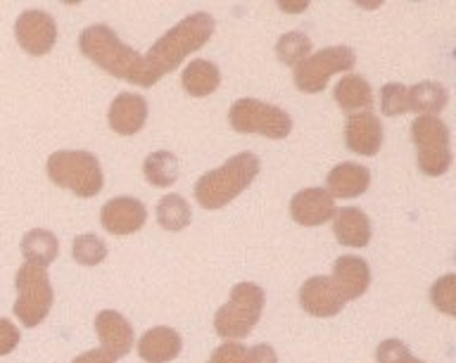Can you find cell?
<instances>
[{"mask_svg":"<svg viewBox=\"0 0 456 363\" xmlns=\"http://www.w3.org/2000/svg\"><path fill=\"white\" fill-rule=\"evenodd\" d=\"M214 36V17L207 12H192L171 27L159 41L148 50V55L141 57V77L138 85L150 88L155 85L164 74L176 69L185 57L195 50L205 48Z\"/></svg>","mask_w":456,"mask_h":363,"instance_id":"6da1fadb","label":"cell"},{"mask_svg":"<svg viewBox=\"0 0 456 363\" xmlns=\"http://www.w3.org/2000/svg\"><path fill=\"white\" fill-rule=\"evenodd\" d=\"M259 169H262V162L252 152H240V155L231 157L219 169L207 171L205 176L198 178V183H195L198 205L209 212L226 206L240 192L248 190L252 181L259 176Z\"/></svg>","mask_w":456,"mask_h":363,"instance_id":"7a4b0ae2","label":"cell"},{"mask_svg":"<svg viewBox=\"0 0 456 363\" xmlns=\"http://www.w3.org/2000/svg\"><path fill=\"white\" fill-rule=\"evenodd\" d=\"M78 48L91 62L98 64L100 69H105L114 78L138 85L141 55L121 41L107 24H93L84 28V34L78 38Z\"/></svg>","mask_w":456,"mask_h":363,"instance_id":"3957f363","label":"cell"},{"mask_svg":"<svg viewBox=\"0 0 456 363\" xmlns=\"http://www.w3.org/2000/svg\"><path fill=\"white\" fill-rule=\"evenodd\" d=\"M48 178L60 188H67L77 198H95L102 190V169L98 157L86 149H60L48 157Z\"/></svg>","mask_w":456,"mask_h":363,"instance_id":"277c9868","label":"cell"},{"mask_svg":"<svg viewBox=\"0 0 456 363\" xmlns=\"http://www.w3.org/2000/svg\"><path fill=\"white\" fill-rule=\"evenodd\" d=\"M266 294L259 285L238 283L231 290V299L214 316V330L226 342L248 337L262 319Z\"/></svg>","mask_w":456,"mask_h":363,"instance_id":"5b68a950","label":"cell"},{"mask_svg":"<svg viewBox=\"0 0 456 363\" xmlns=\"http://www.w3.org/2000/svg\"><path fill=\"white\" fill-rule=\"evenodd\" d=\"M14 287H17V302L12 309L14 316L20 319L24 327L41 326L55 302L48 270L34 266V263H24L14 276Z\"/></svg>","mask_w":456,"mask_h":363,"instance_id":"8992f818","label":"cell"},{"mask_svg":"<svg viewBox=\"0 0 456 363\" xmlns=\"http://www.w3.org/2000/svg\"><path fill=\"white\" fill-rule=\"evenodd\" d=\"M228 121L238 133L264 135L271 141H283L292 131L290 114L256 98L235 100L228 109Z\"/></svg>","mask_w":456,"mask_h":363,"instance_id":"52a82bcc","label":"cell"},{"mask_svg":"<svg viewBox=\"0 0 456 363\" xmlns=\"http://www.w3.org/2000/svg\"><path fill=\"white\" fill-rule=\"evenodd\" d=\"M411 141L419 155V169L426 176H444L454 159L447 124L440 117L420 114L411 124Z\"/></svg>","mask_w":456,"mask_h":363,"instance_id":"ba28073f","label":"cell"},{"mask_svg":"<svg viewBox=\"0 0 456 363\" xmlns=\"http://www.w3.org/2000/svg\"><path fill=\"white\" fill-rule=\"evenodd\" d=\"M356 64V52L347 45H330L319 52L302 60L295 67V85L302 93H321L328 85L330 77L342 74V71H352Z\"/></svg>","mask_w":456,"mask_h":363,"instance_id":"9c48e42d","label":"cell"},{"mask_svg":"<svg viewBox=\"0 0 456 363\" xmlns=\"http://www.w3.org/2000/svg\"><path fill=\"white\" fill-rule=\"evenodd\" d=\"M14 38L28 55H48L57 43V21L45 10H27L14 21Z\"/></svg>","mask_w":456,"mask_h":363,"instance_id":"30bf717a","label":"cell"},{"mask_svg":"<svg viewBox=\"0 0 456 363\" xmlns=\"http://www.w3.org/2000/svg\"><path fill=\"white\" fill-rule=\"evenodd\" d=\"M345 304L347 302L326 276H312L299 287V306L314 319H333Z\"/></svg>","mask_w":456,"mask_h":363,"instance_id":"8fae6325","label":"cell"},{"mask_svg":"<svg viewBox=\"0 0 456 363\" xmlns=\"http://www.w3.org/2000/svg\"><path fill=\"white\" fill-rule=\"evenodd\" d=\"M145 221L148 209L135 198H114L100 212V223L110 235H134L145 226Z\"/></svg>","mask_w":456,"mask_h":363,"instance_id":"7c38bea8","label":"cell"},{"mask_svg":"<svg viewBox=\"0 0 456 363\" xmlns=\"http://www.w3.org/2000/svg\"><path fill=\"white\" fill-rule=\"evenodd\" d=\"M345 142L356 155L376 157L383 148V124L373 112L352 114L345 124Z\"/></svg>","mask_w":456,"mask_h":363,"instance_id":"4fadbf2b","label":"cell"},{"mask_svg":"<svg viewBox=\"0 0 456 363\" xmlns=\"http://www.w3.org/2000/svg\"><path fill=\"white\" fill-rule=\"evenodd\" d=\"M95 333H98L102 349L112 359L126 356L134 347V326L114 309H105L95 316Z\"/></svg>","mask_w":456,"mask_h":363,"instance_id":"5bb4252c","label":"cell"},{"mask_svg":"<svg viewBox=\"0 0 456 363\" xmlns=\"http://www.w3.org/2000/svg\"><path fill=\"white\" fill-rule=\"evenodd\" d=\"M335 202L323 188H305L290 199V216L299 226H321L335 216Z\"/></svg>","mask_w":456,"mask_h":363,"instance_id":"9a60e30c","label":"cell"},{"mask_svg":"<svg viewBox=\"0 0 456 363\" xmlns=\"http://www.w3.org/2000/svg\"><path fill=\"white\" fill-rule=\"evenodd\" d=\"M107 121L114 133L135 135L148 121V100L138 93H121L112 100Z\"/></svg>","mask_w":456,"mask_h":363,"instance_id":"2e32d148","label":"cell"},{"mask_svg":"<svg viewBox=\"0 0 456 363\" xmlns=\"http://www.w3.org/2000/svg\"><path fill=\"white\" fill-rule=\"evenodd\" d=\"M330 280H333V285L338 287L345 302L359 299L370 285L369 263L363 262L362 256H340V259H335Z\"/></svg>","mask_w":456,"mask_h":363,"instance_id":"e0dca14e","label":"cell"},{"mask_svg":"<svg viewBox=\"0 0 456 363\" xmlns=\"http://www.w3.org/2000/svg\"><path fill=\"white\" fill-rule=\"evenodd\" d=\"M370 171L356 162H342L328 171L326 192L330 198L352 199L369 190Z\"/></svg>","mask_w":456,"mask_h":363,"instance_id":"ac0fdd59","label":"cell"},{"mask_svg":"<svg viewBox=\"0 0 456 363\" xmlns=\"http://www.w3.org/2000/svg\"><path fill=\"white\" fill-rule=\"evenodd\" d=\"M183 349V340L174 327L157 326L150 327L138 342V356L145 363H169Z\"/></svg>","mask_w":456,"mask_h":363,"instance_id":"d6986e66","label":"cell"},{"mask_svg":"<svg viewBox=\"0 0 456 363\" xmlns=\"http://www.w3.org/2000/svg\"><path fill=\"white\" fill-rule=\"evenodd\" d=\"M333 233L340 245L347 247H366L373 235L369 214L356 206H342L333 216Z\"/></svg>","mask_w":456,"mask_h":363,"instance_id":"ffe728a7","label":"cell"},{"mask_svg":"<svg viewBox=\"0 0 456 363\" xmlns=\"http://www.w3.org/2000/svg\"><path fill=\"white\" fill-rule=\"evenodd\" d=\"M333 98L345 112H354V109L369 112V107L373 105V88L359 74H345L335 85Z\"/></svg>","mask_w":456,"mask_h":363,"instance_id":"44dd1931","label":"cell"},{"mask_svg":"<svg viewBox=\"0 0 456 363\" xmlns=\"http://www.w3.org/2000/svg\"><path fill=\"white\" fill-rule=\"evenodd\" d=\"M181 84H183L185 93L192 95V98H207L219 88L221 71L209 60H192L181 74Z\"/></svg>","mask_w":456,"mask_h":363,"instance_id":"7402d4cb","label":"cell"},{"mask_svg":"<svg viewBox=\"0 0 456 363\" xmlns=\"http://www.w3.org/2000/svg\"><path fill=\"white\" fill-rule=\"evenodd\" d=\"M21 254H24L27 263L48 269L60 254V242H57L55 233H50L45 228H34L21 238Z\"/></svg>","mask_w":456,"mask_h":363,"instance_id":"603a6c76","label":"cell"},{"mask_svg":"<svg viewBox=\"0 0 456 363\" xmlns=\"http://www.w3.org/2000/svg\"><path fill=\"white\" fill-rule=\"evenodd\" d=\"M447 88L437 81H420V84L409 88V112H416L419 117L420 114L437 117L447 107Z\"/></svg>","mask_w":456,"mask_h":363,"instance_id":"cb8c5ba5","label":"cell"},{"mask_svg":"<svg viewBox=\"0 0 456 363\" xmlns=\"http://www.w3.org/2000/svg\"><path fill=\"white\" fill-rule=\"evenodd\" d=\"M178 173H181L178 157L167 152V149L152 152L142 162V176L155 188H169V185H174L178 181Z\"/></svg>","mask_w":456,"mask_h":363,"instance_id":"d4e9b609","label":"cell"},{"mask_svg":"<svg viewBox=\"0 0 456 363\" xmlns=\"http://www.w3.org/2000/svg\"><path fill=\"white\" fill-rule=\"evenodd\" d=\"M191 205H188L181 195H174V192H171V195L159 199V205H157V223H159L164 230L178 233V230H183V228L191 223Z\"/></svg>","mask_w":456,"mask_h":363,"instance_id":"484cf974","label":"cell"},{"mask_svg":"<svg viewBox=\"0 0 456 363\" xmlns=\"http://www.w3.org/2000/svg\"><path fill=\"white\" fill-rule=\"evenodd\" d=\"M312 55V41L309 36L302 34V31H290V34H283L276 43V57L283 64H290V67H297L302 60Z\"/></svg>","mask_w":456,"mask_h":363,"instance_id":"4316f807","label":"cell"},{"mask_svg":"<svg viewBox=\"0 0 456 363\" xmlns=\"http://www.w3.org/2000/svg\"><path fill=\"white\" fill-rule=\"evenodd\" d=\"M71 256L77 259V263L81 266H98V263L105 262L107 256V245L100 240L98 235L84 233L74 238V245H71Z\"/></svg>","mask_w":456,"mask_h":363,"instance_id":"83f0119b","label":"cell"},{"mask_svg":"<svg viewBox=\"0 0 456 363\" xmlns=\"http://www.w3.org/2000/svg\"><path fill=\"white\" fill-rule=\"evenodd\" d=\"M380 109L385 117L409 112V88L404 84H385L380 88Z\"/></svg>","mask_w":456,"mask_h":363,"instance_id":"f1b7e54d","label":"cell"},{"mask_svg":"<svg viewBox=\"0 0 456 363\" xmlns=\"http://www.w3.org/2000/svg\"><path fill=\"white\" fill-rule=\"evenodd\" d=\"M430 299L437 311L447 313V316H456V276L447 273L440 278L437 283L430 287Z\"/></svg>","mask_w":456,"mask_h":363,"instance_id":"f546056e","label":"cell"},{"mask_svg":"<svg viewBox=\"0 0 456 363\" xmlns=\"http://www.w3.org/2000/svg\"><path fill=\"white\" fill-rule=\"evenodd\" d=\"M411 351L404 342L385 340L376 349V363H411Z\"/></svg>","mask_w":456,"mask_h":363,"instance_id":"4dcf8cb0","label":"cell"},{"mask_svg":"<svg viewBox=\"0 0 456 363\" xmlns=\"http://www.w3.org/2000/svg\"><path fill=\"white\" fill-rule=\"evenodd\" d=\"M245 354L248 349L240 342H224L221 347L214 349L209 363H245Z\"/></svg>","mask_w":456,"mask_h":363,"instance_id":"1f68e13d","label":"cell"},{"mask_svg":"<svg viewBox=\"0 0 456 363\" xmlns=\"http://www.w3.org/2000/svg\"><path fill=\"white\" fill-rule=\"evenodd\" d=\"M20 327L14 326L12 320L0 319V356L12 354L20 344Z\"/></svg>","mask_w":456,"mask_h":363,"instance_id":"d6a6232c","label":"cell"},{"mask_svg":"<svg viewBox=\"0 0 456 363\" xmlns=\"http://www.w3.org/2000/svg\"><path fill=\"white\" fill-rule=\"evenodd\" d=\"M245 363H278L276 349L271 344H255V347L248 349Z\"/></svg>","mask_w":456,"mask_h":363,"instance_id":"836d02e7","label":"cell"},{"mask_svg":"<svg viewBox=\"0 0 456 363\" xmlns=\"http://www.w3.org/2000/svg\"><path fill=\"white\" fill-rule=\"evenodd\" d=\"M71 363H117V359L107 354L105 349H91V351H84L81 356H77Z\"/></svg>","mask_w":456,"mask_h":363,"instance_id":"e575fe53","label":"cell"},{"mask_svg":"<svg viewBox=\"0 0 456 363\" xmlns=\"http://www.w3.org/2000/svg\"><path fill=\"white\" fill-rule=\"evenodd\" d=\"M281 10H288V12H302L309 7V3H281Z\"/></svg>","mask_w":456,"mask_h":363,"instance_id":"d590c367","label":"cell"},{"mask_svg":"<svg viewBox=\"0 0 456 363\" xmlns=\"http://www.w3.org/2000/svg\"><path fill=\"white\" fill-rule=\"evenodd\" d=\"M411 363H423V361H419V359H411Z\"/></svg>","mask_w":456,"mask_h":363,"instance_id":"8d00e7d4","label":"cell"}]
</instances>
